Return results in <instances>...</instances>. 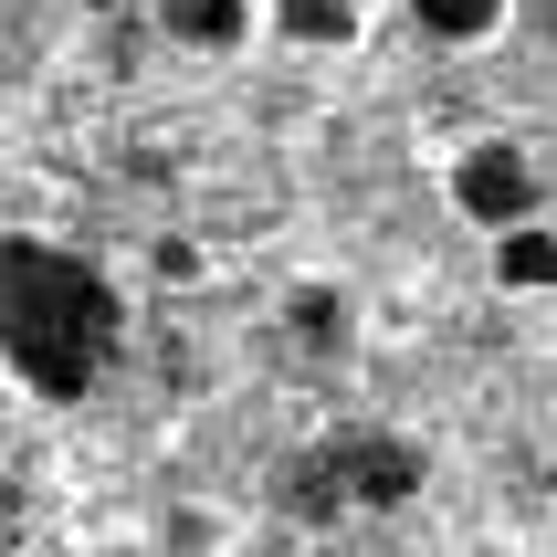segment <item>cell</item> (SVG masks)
I'll return each mask as SVG.
<instances>
[{
	"label": "cell",
	"mask_w": 557,
	"mask_h": 557,
	"mask_svg": "<svg viewBox=\"0 0 557 557\" xmlns=\"http://www.w3.org/2000/svg\"><path fill=\"white\" fill-rule=\"evenodd\" d=\"M126 358V295L106 263L42 243V232H0V369L32 400H85Z\"/></svg>",
	"instance_id": "obj_1"
},
{
	"label": "cell",
	"mask_w": 557,
	"mask_h": 557,
	"mask_svg": "<svg viewBox=\"0 0 557 557\" xmlns=\"http://www.w3.org/2000/svg\"><path fill=\"white\" fill-rule=\"evenodd\" d=\"M442 200L495 243V232H516V221H536L547 211V169H536L516 137H463L453 148V169H442Z\"/></svg>",
	"instance_id": "obj_2"
},
{
	"label": "cell",
	"mask_w": 557,
	"mask_h": 557,
	"mask_svg": "<svg viewBox=\"0 0 557 557\" xmlns=\"http://www.w3.org/2000/svg\"><path fill=\"white\" fill-rule=\"evenodd\" d=\"M315 463H326L337 505H400L410 484H421V453H410L400 432H347V442H326Z\"/></svg>",
	"instance_id": "obj_3"
},
{
	"label": "cell",
	"mask_w": 557,
	"mask_h": 557,
	"mask_svg": "<svg viewBox=\"0 0 557 557\" xmlns=\"http://www.w3.org/2000/svg\"><path fill=\"white\" fill-rule=\"evenodd\" d=\"M74 22H85V0H0V106L53 74V53H63Z\"/></svg>",
	"instance_id": "obj_4"
},
{
	"label": "cell",
	"mask_w": 557,
	"mask_h": 557,
	"mask_svg": "<svg viewBox=\"0 0 557 557\" xmlns=\"http://www.w3.org/2000/svg\"><path fill=\"white\" fill-rule=\"evenodd\" d=\"M158 32L200 63H232L252 42V0H158Z\"/></svg>",
	"instance_id": "obj_5"
},
{
	"label": "cell",
	"mask_w": 557,
	"mask_h": 557,
	"mask_svg": "<svg viewBox=\"0 0 557 557\" xmlns=\"http://www.w3.org/2000/svg\"><path fill=\"white\" fill-rule=\"evenodd\" d=\"M263 22L284 42H306V53H347L369 32V0H263Z\"/></svg>",
	"instance_id": "obj_6"
},
{
	"label": "cell",
	"mask_w": 557,
	"mask_h": 557,
	"mask_svg": "<svg viewBox=\"0 0 557 557\" xmlns=\"http://www.w3.org/2000/svg\"><path fill=\"white\" fill-rule=\"evenodd\" d=\"M295 347H315V358H347L358 347V295L347 284H295Z\"/></svg>",
	"instance_id": "obj_7"
},
{
	"label": "cell",
	"mask_w": 557,
	"mask_h": 557,
	"mask_svg": "<svg viewBox=\"0 0 557 557\" xmlns=\"http://www.w3.org/2000/svg\"><path fill=\"white\" fill-rule=\"evenodd\" d=\"M495 284H505V295H557V232H547V221L495 232Z\"/></svg>",
	"instance_id": "obj_8"
},
{
	"label": "cell",
	"mask_w": 557,
	"mask_h": 557,
	"mask_svg": "<svg viewBox=\"0 0 557 557\" xmlns=\"http://www.w3.org/2000/svg\"><path fill=\"white\" fill-rule=\"evenodd\" d=\"M148 557H232V516L200 505V495H180V505L148 527Z\"/></svg>",
	"instance_id": "obj_9"
},
{
	"label": "cell",
	"mask_w": 557,
	"mask_h": 557,
	"mask_svg": "<svg viewBox=\"0 0 557 557\" xmlns=\"http://www.w3.org/2000/svg\"><path fill=\"white\" fill-rule=\"evenodd\" d=\"M400 11L432 32V42L473 53V42H495V32H505V11H516V0H400Z\"/></svg>",
	"instance_id": "obj_10"
}]
</instances>
